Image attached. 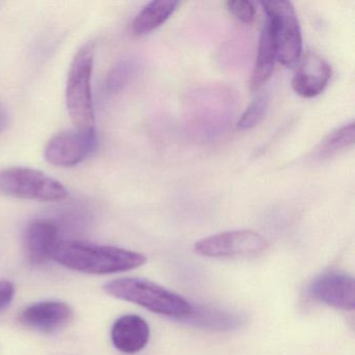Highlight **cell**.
<instances>
[{"label": "cell", "instance_id": "cell-11", "mask_svg": "<svg viewBox=\"0 0 355 355\" xmlns=\"http://www.w3.org/2000/svg\"><path fill=\"white\" fill-rule=\"evenodd\" d=\"M59 230L53 222L37 220L26 228L24 234V251L26 259L34 265H42L53 257L59 244Z\"/></svg>", "mask_w": 355, "mask_h": 355}, {"label": "cell", "instance_id": "cell-7", "mask_svg": "<svg viewBox=\"0 0 355 355\" xmlns=\"http://www.w3.org/2000/svg\"><path fill=\"white\" fill-rule=\"evenodd\" d=\"M96 146L95 130H66L49 141L44 150L45 159L58 167H73L84 162Z\"/></svg>", "mask_w": 355, "mask_h": 355}, {"label": "cell", "instance_id": "cell-12", "mask_svg": "<svg viewBox=\"0 0 355 355\" xmlns=\"http://www.w3.org/2000/svg\"><path fill=\"white\" fill-rule=\"evenodd\" d=\"M114 346L123 353L140 352L148 344L150 329L143 318L126 315L114 323L111 332Z\"/></svg>", "mask_w": 355, "mask_h": 355}, {"label": "cell", "instance_id": "cell-3", "mask_svg": "<svg viewBox=\"0 0 355 355\" xmlns=\"http://www.w3.org/2000/svg\"><path fill=\"white\" fill-rule=\"evenodd\" d=\"M94 44L83 45L72 60L66 85V105L78 130H95L92 97V72Z\"/></svg>", "mask_w": 355, "mask_h": 355}, {"label": "cell", "instance_id": "cell-20", "mask_svg": "<svg viewBox=\"0 0 355 355\" xmlns=\"http://www.w3.org/2000/svg\"><path fill=\"white\" fill-rule=\"evenodd\" d=\"M14 295L15 288L13 284L8 280H0V313L11 304Z\"/></svg>", "mask_w": 355, "mask_h": 355}, {"label": "cell", "instance_id": "cell-8", "mask_svg": "<svg viewBox=\"0 0 355 355\" xmlns=\"http://www.w3.org/2000/svg\"><path fill=\"white\" fill-rule=\"evenodd\" d=\"M309 293L313 299L328 306L343 311L355 307L354 278L342 271L320 274L311 282Z\"/></svg>", "mask_w": 355, "mask_h": 355}, {"label": "cell", "instance_id": "cell-4", "mask_svg": "<svg viewBox=\"0 0 355 355\" xmlns=\"http://www.w3.org/2000/svg\"><path fill=\"white\" fill-rule=\"evenodd\" d=\"M275 44L276 60L286 67H294L302 55V37L294 6L290 1L261 3Z\"/></svg>", "mask_w": 355, "mask_h": 355}, {"label": "cell", "instance_id": "cell-2", "mask_svg": "<svg viewBox=\"0 0 355 355\" xmlns=\"http://www.w3.org/2000/svg\"><path fill=\"white\" fill-rule=\"evenodd\" d=\"M105 292L120 300L140 305L157 315L186 319L192 313L193 304L180 295L159 284L142 278H120L107 282Z\"/></svg>", "mask_w": 355, "mask_h": 355}, {"label": "cell", "instance_id": "cell-21", "mask_svg": "<svg viewBox=\"0 0 355 355\" xmlns=\"http://www.w3.org/2000/svg\"><path fill=\"white\" fill-rule=\"evenodd\" d=\"M10 116L7 107L0 101V132H3L9 125Z\"/></svg>", "mask_w": 355, "mask_h": 355}, {"label": "cell", "instance_id": "cell-16", "mask_svg": "<svg viewBox=\"0 0 355 355\" xmlns=\"http://www.w3.org/2000/svg\"><path fill=\"white\" fill-rule=\"evenodd\" d=\"M354 135L353 123L338 128L324 139L320 146L319 155L321 157H331L344 149L349 148L354 143Z\"/></svg>", "mask_w": 355, "mask_h": 355}, {"label": "cell", "instance_id": "cell-15", "mask_svg": "<svg viewBox=\"0 0 355 355\" xmlns=\"http://www.w3.org/2000/svg\"><path fill=\"white\" fill-rule=\"evenodd\" d=\"M180 5L175 0H155L147 3L132 22L136 36H145L165 24Z\"/></svg>", "mask_w": 355, "mask_h": 355}, {"label": "cell", "instance_id": "cell-1", "mask_svg": "<svg viewBox=\"0 0 355 355\" xmlns=\"http://www.w3.org/2000/svg\"><path fill=\"white\" fill-rule=\"evenodd\" d=\"M51 259L68 269L97 275L130 271L146 263L141 253L80 241H60Z\"/></svg>", "mask_w": 355, "mask_h": 355}, {"label": "cell", "instance_id": "cell-13", "mask_svg": "<svg viewBox=\"0 0 355 355\" xmlns=\"http://www.w3.org/2000/svg\"><path fill=\"white\" fill-rule=\"evenodd\" d=\"M182 322L202 329L228 331L242 327L245 323V318L241 313L234 311L193 305L192 313L182 320Z\"/></svg>", "mask_w": 355, "mask_h": 355}, {"label": "cell", "instance_id": "cell-5", "mask_svg": "<svg viewBox=\"0 0 355 355\" xmlns=\"http://www.w3.org/2000/svg\"><path fill=\"white\" fill-rule=\"evenodd\" d=\"M0 192L15 198L57 202L68 196L59 180L31 168L13 167L0 171Z\"/></svg>", "mask_w": 355, "mask_h": 355}, {"label": "cell", "instance_id": "cell-14", "mask_svg": "<svg viewBox=\"0 0 355 355\" xmlns=\"http://www.w3.org/2000/svg\"><path fill=\"white\" fill-rule=\"evenodd\" d=\"M276 61L275 44L269 22L266 20L261 36H259V47H257V59L254 67L251 73V90H259L271 78Z\"/></svg>", "mask_w": 355, "mask_h": 355}, {"label": "cell", "instance_id": "cell-10", "mask_svg": "<svg viewBox=\"0 0 355 355\" xmlns=\"http://www.w3.org/2000/svg\"><path fill=\"white\" fill-rule=\"evenodd\" d=\"M73 318V311L69 305L60 301H42L26 307L20 322L26 327L36 331L51 332L63 329Z\"/></svg>", "mask_w": 355, "mask_h": 355}, {"label": "cell", "instance_id": "cell-17", "mask_svg": "<svg viewBox=\"0 0 355 355\" xmlns=\"http://www.w3.org/2000/svg\"><path fill=\"white\" fill-rule=\"evenodd\" d=\"M138 69L134 59H124L114 66L107 78V90L113 93L121 91L132 80Z\"/></svg>", "mask_w": 355, "mask_h": 355}, {"label": "cell", "instance_id": "cell-9", "mask_svg": "<svg viewBox=\"0 0 355 355\" xmlns=\"http://www.w3.org/2000/svg\"><path fill=\"white\" fill-rule=\"evenodd\" d=\"M292 78V88L299 96L313 98L321 94L331 78V67L325 59L307 51L301 55Z\"/></svg>", "mask_w": 355, "mask_h": 355}, {"label": "cell", "instance_id": "cell-18", "mask_svg": "<svg viewBox=\"0 0 355 355\" xmlns=\"http://www.w3.org/2000/svg\"><path fill=\"white\" fill-rule=\"evenodd\" d=\"M269 112V99L265 95L257 97L245 110L236 124L240 130H249L257 128L259 124L265 120Z\"/></svg>", "mask_w": 355, "mask_h": 355}, {"label": "cell", "instance_id": "cell-6", "mask_svg": "<svg viewBox=\"0 0 355 355\" xmlns=\"http://www.w3.org/2000/svg\"><path fill=\"white\" fill-rule=\"evenodd\" d=\"M268 243L252 230H232L198 241L195 252L209 259H250L265 252Z\"/></svg>", "mask_w": 355, "mask_h": 355}, {"label": "cell", "instance_id": "cell-19", "mask_svg": "<svg viewBox=\"0 0 355 355\" xmlns=\"http://www.w3.org/2000/svg\"><path fill=\"white\" fill-rule=\"evenodd\" d=\"M226 9L239 21L244 24H251L255 19L257 9L248 0H234L226 1Z\"/></svg>", "mask_w": 355, "mask_h": 355}]
</instances>
